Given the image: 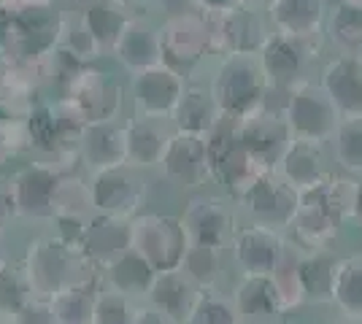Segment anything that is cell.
Wrapping results in <instances>:
<instances>
[{"mask_svg": "<svg viewBox=\"0 0 362 324\" xmlns=\"http://www.w3.org/2000/svg\"><path fill=\"white\" fill-rule=\"evenodd\" d=\"M163 19H170V16H181V14H189V11H197L195 8V0H151Z\"/></svg>", "mask_w": 362, "mask_h": 324, "instance_id": "41", "label": "cell"}, {"mask_svg": "<svg viewBox=\"0 0 362 324\" xmlns=\"http://www.w3.org/2000/svg\"><path fill=\"white\" fill-rule=\"evenodd\" d=\"M30 149L28 146V133L25 122H6L0 119V170L6 168L19 152Z\"/></svg>", "mask_w": 362, "mask_h": 324, "instance_id": "38", "label": "cell"}, {"mask_svg": "<svg viewBox=\"0 0 362 324\" xmlns=\"http://www.w3.org/2000/svg\"><path fill=\"white\" fill-rule=\"evenodd\" d=\"M154 276H157V270L138 254L136 248H130L127 254H122L119 260H114V263L100 273L106 287L117 289V292L124 294V297H130V300L146 297Z\"/></svg>", "mask_w": 362, "mask_h": 324, "instance_id": "28", "label": "cell"}, {"mask_svg": "<svg viewBox=\"0 0 362 324\" xmlns=\"http://www.w3.org/2000/svg\"><path fill=\"white\" fill-rule=\"evenodd\" d=\"M200 294H197V284L187 276L181 268L176 270H163L151 281L149 292L144 297V303L160 311L173 324H184L195 319V311L200 306Z\"/></svg>", "mask_w": 362, "mask_h": 324, "instance_id": "19", "label": "cell"}, {"mask_svg": "<svg viewBox=\"0 0 362 324\" xmlns=\"http://www.w3.org/2000/svg\"><path fill=\"white\" fill-rule=\"evenodd\" d=\"M189 246V232L181 216L138 214L133 219V248L157 273L181 268Z\"/></svg>", "mask_w": 362, "mask_h": 324, "instance_id": "6", "label": "cell"}, {"mask_svg": "<svg viewBox=\"0 0 362 324\" xmlns=\"http://www.w3.org/2000/svg\"><path fill=\"white\" fill-rule=\"evenodd\" d=\"M100 287H103V278L92 276V278H87V281H78L74 287H68V289L60 292L57 297H52L54 322L57 324H92Z\"/></svg>", "mask_w": 362, "mask_h": 324, "instance_id": "29", "label": "cell"}, {"mask_svg": "<svg viewBox=\"0 0 362 324\" xmlns=\"http://www.w3.org/2000/svg\"><path fill=\"white\" fill-rule=\"evenodd\" d=\"M11 6L8 49L3 65H44L62 44L68 14L57 3H16Z\"/></svg>", "mask_w": 362, "mask_h": 324, "instance_id": "1", "label": "cell"}, {"mask_svg": "<svg viewBox=\"0 0 362 324\" xmlns=\"http://www.w3.org/2000/svg\"><path fill=\"white\" fill-rule=\"evenodd\" d=\"M62 47L68 49V52H74L76 57L81 62H87V65H92V62L100 60V57H106L103 49L98 47V41L92 38V32L87 30L84 22L78 19V14L68 16L65 32H62Z\"/></svg>", "mask_w": 362, "mask_h": 324, "instance_id": "36", "label": "cell"}, {"mask_svg": "<svg viewBox=\"0 0 362 324\" xmlns=\"http://www.w3.org/2000/svg\"><path fill=\"white\" fill-rule=\"evenodd\" d=\"M219 251L222 248L211 246H189L181 270L192 278L195 284H209L216 276V268H219Z\"/></svg>", "mask_w": 362, "mask_h": 324, "instance_id": "37", "label": "cell"}, {"mask_svg": "<svg viewBox=\"0 0 362 324\" xmlns=\"http://www.w3.org/2000/svg\"><path fill=\"white\" fill-rule=\"evenodd\" d=\"M8 25H11V6H0V62H6V49H8Z\"/></svg>", "mask_w": 362, "mask_h": 324, "instance_id": "43", "label": "cell"}, {"mask_svg": "<svg viewBox=\"0 0 362 324\" xmlns=\"http://www.w3.org/2000/svg\"><path fill=\"white\" fill-rule=\"evenodd\" d=\"M0 324H16V322H8V319H0Z\"/></svg>", "mask_w": 362, "mask_h": 324, "instance_id": "51", "label": "cell"}, {"mask_svg": "<svg viewBox=\"0 0 362 324\" xmlns=\"http://www.w3.org/2000/svg\"><path fill=\"white\" fill-rule=\"evenodd\" d=\"M14 322L16 324H57L54 322V311H52V300L35 297L30 306L16 316Z\"/></svg>", "mask_w": 362, "mask_h": 324, "instance_id": "39", "label": "cell"}, {"mask_svg": "<svg viewBox=\"0 0 362 324\" xmlns=\"http://www.w3.org/2000/svg\"><path fill=\"white\" fill-rule=\"evenodd\" d=\"M187 78L176 73L173 68L154 65L149 71H141L130 76V97L138 119H157V122H173V114L187 90Z\"/></svg>", "mask_w": 362, "mask_h": 324, "instance_id": "12", "label": "cell"}, {"mask_svg": "<svg viewBox=\"0 0 362 324\" xmlns=\"http://www.w3.org/2000/svg\"><path fill=\"white\" fill-rule=\"evenodd\" d=\"M276 170L292 189L311 192V189L322 186L327 181V170H325V162H322V143L295 138Z\"/></svg>", "mask_w": 362, "mask_h": 324, "instance_id": "25", "label": "cell"}, {"mask_svg": "<svg viewBox=\"0 0 362 324\" xmlns=\"http://www.w3.org/2000/svg\"><path fill=\"white\" fill-rule=\"evenodd\" d=\"M160 170L168 184L179 186V189H200L214 181L209 136H192V133L173 130Z\"/></svg>", "mask_w": 362, "mask_h": 324, "instance_id": "13", "label": "cell"}, {"mask_svg": "<svg viewBox=\"0 0 362 324\" xmlns=\"http://www.w3.org/2000/svg\"><path fill=\"white\" fill-rule=\"evenodd\" d=\"M136 303L111 287H100L92 324H136Z\"/></svg>", "mask_w": 362, "mask_h": 324, "instance_id": "34", "label": "cell"}, {"mask_svg": "<svg viewBox=\"0 0 362 324\" xmlns=\"http://www.w3.org/2000/svg\"><path fill=\"white\" fill-rule=\"evenodd\" d=\"M62 100H68L87 124L119 122L122 106H124V87L117 73L103 71L92 62L68 87Z\"/></svg>", "mask_w": 362, "mask_h": 324, "instance_id": "9", "label": "cell"}, {"mask_svg": "<svg viewBox=\"0 0 362 324\" xmlns=\"http://www.w3.org/2000/svg\"><path fill=\"white\" fill-rule=\"evenodd\" d=\"M68 165L57 160H33L16 170L8 179L11 198H14L16 219H35L44 222L57 214V192H60L62 176L68 173Z\"/></svg>", "mask_w": 362, "mask_h": 324, "instance_id": "5", "label": "cell"}, {"mask_svg": "<svg viewBox=\"0 0 362 324\" xmlns=\"http://www.w3.org/2000/svg\"><path fill=\"white\" fill-rule=\"evenodd\" d=\"M246 208H252L259 219H271L281 214V219H289L295 214V189L279 176V173H265L262 179H257L241 195Z\"/></svg>", "mask_w": 362, "mask_h": 324, "instance_id": "27", "label": "cell"}, {"mask_svg": "<svg viewBox=\"0 0 362 324\" xmlns=\"http://www.w3.org/2000/svg\"><path fill=\"white\" fill-rule=\"evenodd\" d=\"M209 155H211L214 181L225 184L233 195H243L257 179L268 173L243 146L235 122L227 119H222V124L209 136Z\"/></svg>", "mask_w": 362, "mask_h": 324, "instance_id": "10", "label": "cell"}, {"mask_svg": "<svg viewBox=\"0 0 362 324\" xmlns=\"http://www.w3.org/2000/svg\"><path fill=\"white\" fill-rule=\"evenodd\" d=\"M14 219H16V211H14V198H11V186H8V179H0V232L6 230Z\"/></svg>", "mask_w": 362, "mask_h": 324, "instance_id": "40", "label": "cell"}, {"mask_svg": "<svg viewBox=\"0 0 362 324\" xmlns=\"http://www.w3.org/2000/svg\"><path fill=\"white\" fill-rule=\"evenodd\" d=\"M136 324H173L168 316H163L160 311H154L151 306L141 303L136 308Z\"/></svg>", "mask_w": 362, "mask_h": 324, "instance_id": "44", "label": "cell"}, {"mask_svg": "<svg viewBox=\"0 0 362 324\" xmlns=\"http://www.w3.org/2000/svg\"><path fill=\"white\" fill-rule=\"evenodd\" d=\"M22 263L28 268L35 297H44V300L57 297L78 281L100 276V270H95L87 263L81 248L62 241L57 232L54 235H38L35 241H30Z\"/></svg>", "mask_w": 362, "mask_h": 324, "instance_id": "2", "label": "cell"}, {"mask_svg": "<svg viewBox=\"0 0 362 324\" xmlns=\"http://www.w3.org/2000/svg\"><path fill=\"white\" fill-rule=\"evenodd\" d=\"M322 90L332 100L341 122H351L362 116V57L335 54L319 76Z\"/></svg>", "mask_w": 362, "mask_h": 324, "instance_id": "17", "label": "cell"}, {"mask_svg": "<svg viewBox=\"0 0 362 324\" xmlns=\"http://www.w3.org/2000/svg\"><path fill=\"white\" fill-rule=\"evenodd\" d=\"M235 127H238V136H241L243 146L249 149V155L255 157L268 173H273V168H279L281 157L287 155V149L295 140L281 111L262 108L255 116H249L246 122H238Z\"/></svg>", "mask_w": 362, "mask_h": 324, "instance_id": "15", "label": "cell"}, {"mask_svg": "<svg viewBox=\"0 0 362 324\" xmlns=\"http://www.w3.org/2000/svg\"><path fill=\"white\" fill-rule=\"evenodd\" d=\"M78 11H84V8H90V6H98V3H103V0H71Z\"/></svg>", "mask_w": 362, "mask_h": 324, "instance_id": "46", "label": "cell"}, {"mask_svg": "<svg viewBox=\"0 0 362 324\" xmlns=\"http://www.w3.org/2000/svg\"><path fill=\"white\" fill-rule=\"evenodd\" d=\"M0 235H3V232H0ZM3 263H8V257H6V251H3V244H0V265Z\"/></svg>", "mask_w": 362, "mask_h": 324, "instance_id": "49", "label": "cell"}, {"mask_svg": "<svg viewBox=\"0 0 362 324\" xmlns=\"http://www.w3.org/2000/svg\"><path fill=\"white\" fill-rule=\"evenodd\" d=\"M3 3H8V0H0V6H3Z\"/></svg>", "mask_w": 362, "mask_h": 324, "instance_id": "52", "label": "cell"}, {"mask_svg": "<svg viewBox=\"0 0 362 324\" xmlns=\"http://www.w3.org/2000/svg\"><path fill=\"white\" fill-rule=\"evenodd\" d=\"M325 0H271L268 19L273 30L289 38H317L327 19Z\"/></svg>", "mask_w": 362, "mask_h": 324, "instance_id": "23", "label": "cell"}, {"mask_svg": "<svg viewBox=\"0 0 362 324\" xmlns=\"http://www.w3.org/2000/svg\"><path fill=\"white\" fill-rule=\"evenodd\" d=\"M276 238L262 227H249L235 235V260L249 273H265L276 257Z\"/></svg>", "mask_w": 362, "mask_h": 324, "instance_id": "32", "label": "cell"}, {"mask_svg": "<svg viewBox=\"0 0 362 324\" xmlns=\"http://www.w3.org/2000/svg\"><path fill=\"white\" fill-rule=\"evenodd\" d=\"M173 136V124L157 119H124V140H127V165L136 170L160 168L165 149Z\"/></svg>", "mask_w": 362, "mask_h": 324, "instance_id": "22", "label": "cell"}, {"mask_svg": "<svg viewBox=\"0 0 362 324\" xmlns=\"http://www.w3.org/2000/svg\"><path fill=\"white\" fill-rule=\"evenodd\" d=\"M360 57H362V54H360Z\"/></svg>", "mask_w": 362, "mask_h": 324, "instance_id": "53", "label": "cell"}, {"mask_svg": "<svg viewBox=\"0 0 362 324\" xmlns=\"http://www.w3.org/2000/svg\"><path fill=\"white\" fill-rule=\"evenodd\" d=\"M209 87L222 111V119L235 124L246 122L257 111H262L268 92H271L259 57H246V54L222 57Z\"/></svg>", "mask_w": 362, "mask_h": 324, "instance_id": "3", "label": "cell"}, {"mask_svg": "<svg viewBox=\"0 0 362 324\" xmlns=\"http://www.w3.org/2000/svg\"><path fill=\"white\" fill-rule=\"evenodd\" d=\"M173 130L179 133H192V136H211L222 124V111L216 106L209 84L189 81L181 95L179 108L173 114Z\"/></svg>", "mask_w": 362, "mask_h": 324, "instance_id": "24", "label": "cell"}, {"mask_svg": "<svg viewBox=\"0 0 362 324\" xmlns=\"http://www.w3.org/2000/svg\"><path fill=\"white\" fill-rule=\"evenodd\" d=\"M16 3H54V0H16Z\"/></svg>", "mask_w": 362, "mask_h": 324, "instance_id": "50", "label": "cell"}, {"mask_svg": "<svg viewBox=\"0 0 362 324\" xmlns=\"http://www.w3.org/2000/svg\"><path fill=\"white\" fill-rule=\"evenodd\" d=\"M332 155L346 170H362V116L341 122L332 138Z\"/></svg>", "mask_w": 362, "mask_h": 324, "instance_id": "35", "label": "cell"}, {"mask_svg": "<svg viewBox=\"0 0 362 324\" xmlns=\"http://www.w3.org/2000/svg\"><path fill=\"white\" fill-rule=\"evenodd\" d=\"M117 3H122L124 8H130V11H133V8H138V6H141V3H146V0H117Z\"/></svg>", "mask_w": 362, "mask_h": 324, "instance_id": "47", "label": "cell"}, {"mask_svg": "<svg viewBox=\"0 0 362 324\" xmlns=\"http://www.w3.org/2000/svg\"><path fill=\"white\" fill-rule=\"evenodd\" d=\"M160 47H163V62L189 81L203 60L211 54V35L206 16L200 11H189L163 19Z\"/></svg>", "mask_w": 362, "mask_h": 324, "instance_id": "8", "label": "cell"}, {"mask_svg": "<svg viewBox=\"0 0 362 324\" xmlns=\"http://www.w3.org/2000/svg\"><path fill=\"white\" fill-rule=\"evenodd\" d=\"M78 19L84 22V28L92 32V38L98 41V47L103 49V54L111 57L117 44L122 41V35L127 30L130 19H133V11L124 8L117 0H103L98 6H90L84 11H76Z\"/></svg>", "mask_w": 362, "mask_h": 324, "instance_id": "26", "label": "cell"}, {"mask_svg": "<svg viewBox=\"0 0 362 324\" xmlns=\"http://www.w3.org/2000/svg\"><path fill=\"white\" fill-rule=\"evenodd\" d=\"M322 52V35L317 38H289L281 32H273L271 41L259 52V65L262 73L268 78L271 90H292L300 81H311L305 78L311 62L319 57Z\"/></svg>", "mask_w": 362, "mask_h": 324, "instance_id": "11", "label": "cell"}, {"mask_svg": "<svg viewBox=\"0 0 362 324\" xmlns=\"http://www.w3.org/2000/svg\"><path fill=\"white\" fill-rule=\"evenodd\" d=\"M111 57L119 62L130 76H136L141 71H149L154 65H163L160 25H151L146 16L136 14L130 19V25H127V30H124Z\"/></svg>", "mask_w": 362, "mask_h": 324, "instance_id": "21", "label": "cell"}, {"mask_svg": "<svg viewBox=\"0 0 362 324\" xmlns=\"http://www.w3.org/2000/svg\"><path fill=\"white\" fill-rule=\"evenodd\" d=\"M81 254L95 270H106L114 260L133 248V219L108 214H92L81 238Z\"/></svg>", "mask_w": 362, "mask_h": 324, "instance_id": "16", "label": "cell"}, {"mask_svg": "<svg viewBox=\"0 0 362 324\" xmlns=\"http://www.w3.org/2000/svg\"><path fill=\"white\" fill-rule=\"evenodd\" d=\"M76 160L90 170V176L103 173V170L124 168L127 165L124 122L87 124L76 143Z\"/></svg>", "mask_w": 362, "mask_h": 324, "instance_id": "18", "label": "cell"}, {"mask_svg": "<svg viewBox=\"0 0 362 324\" xmlns=\"http://www.w3.org/2000/svg\"><path fill=\"white\" fill-rule=\"evenodd\" d=\"M209 22V35H211V54L216 57H230V54H246V57H259V52L271 41L273 30L268 11L262 8H249V6H235L225 14H203Z\"/></svg>", "mask_w": 362, "mask_h": 324, "instance_id": "4", "label": "cell"}, {"mask_svg": "<svg viewBox=\"0 0 362 324\" xmlns=\"http://www.w3.org/2000/svg\"><path fill=\"white\" fill-rule=\"evenodd\" d=\"M90 192L95 214L136 219L144 205L146 184L141 179V170L124 165V168L103 170V173L90 176Z\"/></svg>", "mask_w": 362, "mask_h": 324, "instance_id": "14", "label": "cell"}, {"mask_svg": "<svg viewBox=\"0 0 362 324\" xmlns=\"http://www.w3.org/2000/svg\"><path fill=\"white\" fill-rule=\"evenodd\" d=\"M241 6V0H195V8L200 14H225L230 8Z\"/></svg>", "mask_w": 362, "mask_h": 324, "instance_id": "42", "label": "cell"}, {"mask_svg": "<svg viewBox=\"0 0 362 324\" xmlns=\"http://www.w3.org/2000/svg\"><path fill=\"white\" fill-rule=\"evenodd\" d=\"M181 222L189 232L192 246H211L222 248L233 235V216L225 200L211 195H195L189 198Z\"/></svg>", "mask_w": 362, "mask_h": 324, "instance_id": "20", "label": "cell"}, {"mask_svg": "<svg viewBox=\"0 0 362 324\" xmlns=\"http://www.w3.org/2000/svg\"><path fill=\"white\" fill-rule=\"evenodd\" d=\"M95 208H92V192H90V181L78 179L74 170H68L62 176L60 192H57V216H92Z\"/></svg>", "mask_w": 362, "mask_h": 324, "instance_id": "33", "label": "cell"}, {"mask_svg": "<svg viewBox=\"0 0 362 324\" xmlns=\"http://www.w3.org/2000/svg\"><path fill=\"white\" fill-rule=\"evenodd\" d=\"M33 300H35V292H33L25 263L8 260L0 265V319L14 322Z\"/></svg>", "mask_w": 362, "mask_h": 324, "instance_id": "30", "label": "cell"}, {"mask_svg": "<svg viewBox=\"0 0 362 324\" xmlns=\"http://www.w3.org/2000/svg\"><path fill=\"white\" fill-rule=\"evenodd\" d=\"M327 41L338 54H362V8L360 6H332L327 19Z\"/></svg>", "mask_w": 362, "mask_h": 324, "instance_id": "31", "label": "cell"}, {"mask_svg": "<svg viewBox=\"0 0 362 324\" xmlns=\"http://www.w3.org/2000/svg\"><path fill=\"white\" fill-rule=\"evenodd\" d=\"M332 6H360L362 8V0H332Z\"/></svg>", "mask_w": 362, "mask_h": 324, "instance_id": "48", "label": "cell"}, {"mask_svg": "<svg viewBox=\"0 0 362 324\" xmlns=\"http://www.w3.org/2000/svg\"><path fill=\"white\" fill-rule=\"evenodd\" d=\"M241 6H249V8H262V11H268L271 0H241Z\"/></svg>", "mask_w": 362, "mask_h": 324, "instance_id": "45", "label": "cell"}, {"mask_svg": "<svg viewBox=\"0 0 362 324\" xmlns=\"http://www.w3.org/2000/svg\"><path fill=\"white\" fill-rule=\"evenodd\" d=\"M284 119L298 140H311L322 146L335 138L341 127V114L335 111L322 84H314V81H300L287 90Z\"/></svg>", "mask_w": 362, "mask_h": 324, "instance_id": "7", "label": "cell"}]
</instances>
